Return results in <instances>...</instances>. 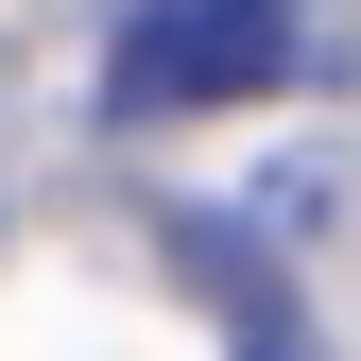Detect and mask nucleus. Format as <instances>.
Returning a JSON list of instances; mask_svg holds the SVG:
<instances>
[{
  "mask_svg": "<svg viewBox=\"0 0 361 361\" xmlns=\"http://www.w3.org/2000/svg\"><path fill=\"white\" fill-rule=\"evenodd\" d=\"M310 52H327L310 0H121V35H104V121L276 104V86H310Z\"/></svg>",
  "mask_w": 361,
  "mask_h": 361,
  "instance_id": "nucleus-1",
  "label": "nucleus"
}]
</instances>
